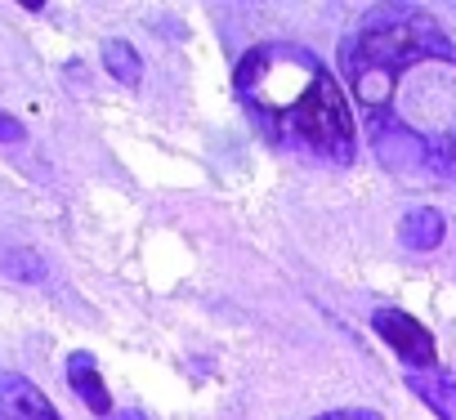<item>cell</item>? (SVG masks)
Listing matches in <instances>:
<instances>
[{
  "label": "cell",
  "mask_w": 456,
  "mask_h": 420,
  "mask_svg": "<svg viewBox=\"0 0 456 420\" xmlns=\"http://www.w3.org/2000/svg\"><path fill=\"white\" fill-rule=\"evenodd\" d=\"M340 68L376 134H407L456 157V45L429 14L371 10L340 45Z\"/></svg>",
  "instance_id": "6da1fadb"
},
{
  "label": "cell",
  "mask_w": 456,
  "mask_h": 420,
  "mask_svg": "<svg viewBox=\"0 0 456 420\" xmlns=\"http://www.w3.org/2000/svg\"><path fill=\"white\" fill-rule=\"evenodd\" d=\"M238 94L278 143L331 166H349L358 157L354 103L318 63V54L278 41L256 45L238 63Z\"/></svg>",
  "instance_id": "7a4b0ae2"
},
{
  "label": "cell",
  "mask_w": 456,
  "mask_h": 420,
  "mask_svg": "<svg viewBox=\"0 0 456 420\" xmlns=\"http://www.w3.org/2000/svg\"><path fill=\"white\" fill-rule=\"evenodd\" d=\"M371 327L376 335L411 367V371H434V335L403 309H376L371 313Z\"/></svg>",
  "instance_id": "3957f363"
},
{
  "label": "cell",
  "mask_w": 456,
  "mask_h": 420,
  "mask_svg": "<svg viewBox=\"0 0 456 420\" xmlns=\"http://www.w3.org/2000/svg\"><path fill=\"white\" fill-rule=\"evenodd\" d=\"M0 420H63V416L28 376L0 371Z\"/></svg>",
  "instance_id": "277c9868"
},
{
  "label": "cell",
  "mask_w": 456,
  "mask_h": 420,
  "mask_svg": "<svg viewBox=\"0 0 456 420\" xmlns=\"http://www.w3.org/2000/svg\"><path fill=\"white\" fill-rule=\"evenodd\" d=\"M443 233H447V224H443V215H438L434 206H416V210H407L403 224H398V242H403V251H416V255L438 251Z\"/></svg>",
  "instance_id": "5b68a950"
},
{
  "label": "cell",
  "mask_w": 456,
  "mask_h": 420,
  "mask_svg": "<svg viewBox=\"0 0 456 420\" xmlns=\"http://www.w3.org/2000/svg\"><path fill=\"white\" fill-rule=\"evenodd\" d=\"M68 384L81 393V402L94 416H108L112 411V393H108V384H103V376H99V367H94L90 353H72L68 358Z\"/></svg>",
  "instance_id": "8992f818"
},
{
  "label": "cell",
  "mask_w": 456,
  "mask_h": 420,
  "mask_svg": "<svg viewBox=\"0 0 456 420\" xmlns=\"http://www.w3.org/2000/svg\"><path fill=\"white\" fill-rule=\"evenodd\" d=\"M407 389L434 407L443 420H456V376H438V371H407Z\"/></svg>",
  "instance_id": "52a82bcc"
},
{
  "label": "cell",
  "mask_w": 456,
  "mask_h": 420,
  "mask_svg": "<svg viewBox=\"0 0 456 420\" xmlns=\"http://www.w3.org/2000/svg\"><path fill=\"white\" fill-rule=\"evenodd\" d=\"M103 68H108L112 81H121V85H139V77H143L139 50H134L130 41H121V36L103 41Z\"/></svg>",
  "instance_id": "ba28073f"
},
{
  "label": "cell",
  "mask_w": 456,
  "mask_h": 420,
  "mask_svg": "<svg viewBox=\"0 0 456 420\" xmlns=\"http://www.w3.org/2000/svg\"><path fill=\"white\" fill-rule=\"evenodd\" d=\"M0 273L14 278V282H41L45 278V260L37 251H10V246H0Z\"/></svg>",
  "instance_id": "9c48e42d"
},
{
  "label": "cell",
  "mask_w": 456,
  "mask_h": 420,
  "mask_svg": "<svg viewBox=\"0 0 456 420\" xmlns=\"http://www.w3.org/2000/svg\"><path fill=\"white\" fill-rule=\"evenodd\" d=\"M23 139H28L23 121H14L10 112H0V143H23Z\"/></svg>",
  "instance_id": "30bf717a"
},
{
  "label": "cell",
  "mask_w": 456,
  "mask_h": 420,
  "mask_svg": "<svg viewBox=\"0 0 456 420\" xmlns=\"http://www.w3.org/2000/svg\"><path fill=\"white\" fill-rule=\"evenodd\" d=\"M314 420H380V416L367 411V407H340V411H322V416H314Z\"/></svg>",
  "instance_id": "8fae6325"
},
{
  "label": "cell",
  "mask_w": 456,
  "mask_h": 420,
  "mask_svg": "<svg viewBox=\"0 0 456 420\" xmlns=\"http://www.w3.org/2000/svg\"><path fill=\"white\" fill-rule=\"evenodd\" d=\"M112 420H148V416H143V411H117Z\"/></svg>",
  "instance_id": "7c38bea8"
}]
</instances>
